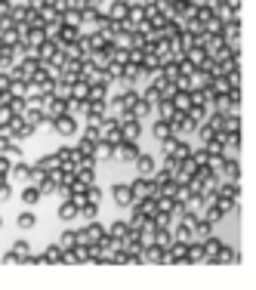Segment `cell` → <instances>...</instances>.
I'll use <instances>...</instances> for the list:
<instances>
[{"mask_svg": "<svg viewBox=\"0 0 256 290\" xmlns=\"http://www.w3.org/2000/svg\"><path fill=\"white\" fill-rule=\"evenodd\" d=\"M102 235H105V226L99 219H90L84 228H77V241H84V244H96Z\"/></svg>", "mask_w": 256, "mask_h": 290, "instance_id": "6", "label": "cell"}, {"mask_svg": "<svg viewBox=\"0 0 256 290\" xmlns=\"http://www.w3.org/2000/svg\"><path fill=\"white\" fill-rule=\"evenodd\" d=\"M56 216L62 219V223H74L77 219V204L68 198V201H59V210H56Z\"/></svg>", "mask_w": 256, "mask_h": 290, "instance_id": "12", "label": "cell"}, {"mask_svg": "<svg viewBox=\"0 0 256 290\" xmlns=\"http://www.w3.org/2000/svg\"><path fill=\"white\" fill-rule=\"evenodd\" d=\"M16 226H19L22 231H31L34 226H37V216H34V213H28V210H25V213H19V219H16Z\"/></svg>", "mask_w": 256, "mask_h": 290, "instance_id": "33", "label": "cell"}, {"mask_svg": "<svg viewBox=\"0 0 256 290\" xmlns=\"http://www.w3.org/2000/svg\"><path fill=\"white\" fill-rule=\"evenodd\" d=\"M111 201L118 204V207H133V192H130V185H124V182H118V185H111Z\"/></svg>", "mask_w": 256, "mask_h": 290, "instance_id": "7", "label": "cell"}, {"mask_svg": "<svg viewBox=\"0 0 256 290\" xmlns=\"http://www.w3.org/2000/svg\"><path fill=\"white\" fill-rule=\"evenodd\" d=\"M9 121H13V108H9L6 99H0V127H6Z\"/></svg>", "mask_w": 256, "mask_h": 290, "instance_id": "41", "label": "cell"}, {"mask_svg": "<svg viewBox=\"0 0 256 290\" xmlns=\"http://www.w3.org/2000/svg\"><path fill=\"white\" fill-rule=\"evenodd\" d=\"M74 40H80V28L77 25H59V34H56V43L59 46H65V43H74Z\"/></svg>", "mask_w": 256, "mask_h": 290, "instance_id": "10", "label": "cell"}, {"mask_svg": "<svg viewBox=\"0 0 256 290\" xmlns=\"http://www.w3.org/2000/svg\"><path fill=\"white\" fill-rule=\"evenodd\" d=\"M87 99L90 102H105L108 99V84H99V80H96V84H90L87 87Z\"/></svg>", "mask_w": 256, "mask_h": 290, "instance_id": "16", "label": "cell"}, {"mask_svg": "<svg viewBox=\"0 0 256 290\" xmlns=\"http://www.w3.org/2000/svg\"><path fill=\"white\" fill-rule=\"evenodd\" d=\"M13 257H16L19 262H25V259L31 257V244H28V241H16V244H13Z\"/></svg>", "mask_w": 256, "mask_h": 290, "instance_id": "32", "label": "cell"}, {"mask_svg": "<svg viewBox=\"0 0 256 290\" xmlns=\"http://www.w3.org/2000/svg\"><path fill=\"white\" fill-rule=\"evenodd\" d=\"M0 228H3V216H0Z\"/></svg>", "mask_w": 256, "mask_h": 290, "instance_id": "54", "label": "cell"}, {"mask_svg": "<svg viewBox=\"0 0 256 290\" xmlns=\"http://www.w3.org/2000/svg\"><path fill=\"white\" fill-rule=\"evenodd\" d=\"M155 114H158L160 121H170L173 114H176V108H173V102H170V99H160L158 105H155Z\"/></svg>", "mask_w": 256, "mask_h": 290, "instance_id": "29", "label": "cell"}, {"mask_svg": "<svg viewBox=\"0 0 256 290\" xmlns=\"http://www.w3.org/2000/svg\"><path fill=\"white\" fill-rule=\"evenodd\" d=\"M3 179H9V176H6V173H0V182H3Z\"/></svg>", "mask_w": 256, "mask_h": 290, "instance_id": "52", "label": "cell"}, {"mask_svg": "<svg viewBox=\"0 0 256 290\" xmlns=\"http://www.w3.org/2000/svg\"><path fill=\"white\" fill-rule=\"evenodd\" d=\"M189 155H192V145L185 142V139H179V142H176V152H173V158H179V161H182V158H189Z\"/></svg>", "mask_w": 256, "mask_h": 290, "instance_id": "44", "label": "cell"}, {"mask_svg": "<svg viewBox=\"0 0 256 290\" xmlns=\"http://www.w3.org/2000/svg\"><path fill=\"white\" fill-rule=\"evenodd\" d=\"M0 173H6V176H9V158H3V155H0Z\"/></svg>", "mask_w": 256, "mask_h": 290, "instance_id": "49", "label": "cell"}, {"mask_svg": "<svg viewBox=\"0 0 256 290\" xmlns=\"http://www.w3.org/2000/svg\"><path fill=\"white\" fill-rule=\"evenodd\" d=\"M56 155H59V167H62V170H77L80 155H77V148H74V145H62Z\"/></svg>", "mask_w": 256, "mask_h": 290, "instance_id": "8", "label": "cell"}, {"mask_svg": "<svg viewBox=\"0 0 256 290\" xmlns=\"http://www.w3.org/2000/svg\"><path fill=\"white\" fill-rule=\"evenodd\" d=\"M13 198V179H3L0 182V201H9Z\"/></svg>", "mask_w": 256, "mask_h": 290, "instance_id": "45", "label": "cell"}, {"mask_svg": "<svg viewBox=\"0 0 256 290\" xmlns=\"http://www.w3.org/2000/svg\"><path fill=\"white\" fill-rule=\"evenodd\" d=\"M22 121H25L28 127H34V130H37V127H43V121H46V114L40 111V108H25V111H22Z\"/></svg>", "mask_w": 256, "mask_h": 290, "instance_id": "14", "label": "cell"}, {"mask_svg": "<svg viewBox=\"0 0 256 290\" xmlns=\"http://www.w3.org/2000/svg\"><path fill=\"white\" fill-rule=\"evenodd\" d=\"M127 210H130V219H127V226H130V228H142V226L148 223V216L139 210L136 204H133V207H127Z\"/></svg>", "mask_w": 256, "mask_h": 290, "instance_id": "24", "label": "cell"}, {"mask_svg": "<svg viewBox=\"0 0 256 290\" xmlns=\"http://www.w3.org/2000/svg\"><path fill=\"white\" fill-rule=\"evenodd\" d=\"M34 167H37V170H43V173H53V170H59V155H56V152L43 155V158H40Z\"/></svg>", "mask_w": 256, "mask_h": 290, "instance_id": "22", "label": "cell"}, {"mask_svg": "<svg viewBox=\"0 0 256 290\" xmlns=\"http://www.w3.org/2000/svg\"><path fill=\"white\" fill-rule=\"evenodd\" d=\"M3 133H6L9 139H16V142H25V139H31L37 130H34V127H28L25 121H22V114H13V121L6 124V130H3Z\"/></svg>", "mask_w": 256, "mask_h": 290, "instance_id": "3", "label": "cell"}, {"mask_svg": "<svg viewBox=\"0 0 256 290\" xmlns=\"http://www.w3.org/2000/svg\"><path fill=\"white\" fill-rule=\"evenodd\" d=\"M170 102H173V108H176V111H189V108H192V96H189V90H176Z\"/></svg>", "mask_w": 256, "mask_h": 290, "instance_id": "20", "label": "cell"}, {"mask_svg": "<svg viewBox=\"0 0 256 290\" xmlns=\"http://www.w3.org/2000/svg\"><path fill=\"white\" fill-rule=\"evenodd\" d=\"M22 40H25L28 46H40V43L46 40V28H43V25H37V28H28L25 34H22Z\"/></svg>", "mask_w": 256, "mask_h": 290, "instance_id": "15", "label": "cell"}, {"mask_svg": "<svg viewBox=\"0 0 256 290\" xmlns=\"http://www.w3.org/2000/svg\"><path fill=\"white\" fill-rule=\"evenodd\" d=\"M170 130H173V136L185 139V136H192V133L197 130V121L192 118L189 111H176V114L170 118Z\"/></svg>", "mask_w": 256, "mask_h": 290, "instance_id": "1", "label": "cell"}, {"mask_svg": "<svg viewBox=\"0 0 256 290\" xmlns=\"http://www.w3.org/2000/svg\"><path fill=\"white\" fill-rule=\"evenodd\" d=\"M130 192H133V204L142 201V198H151V194H155V179L151 176H136L130 182Z\"/></svg>", "mask_w": 256, "mask_h": 290, "instance_id": "5", "label": "cell"}, {"mask_svg": "<svg viewBox=\"0 0 256 290\" xmlns=\"http://www.w3.org/2000/svg\"><path fill=\"white\" fill-rule=\"evenodd\" d=\"M25 6L28 9H40V6H46V0H25Z\"/></svg>", "mask_w": 256, "mask_h": 290, "instance_id": "48", "label": "cell"}, {"mask_svg": "<svg viewBox=\"0 0 256 290\" xmlns=\"http://www.w3.org/2000/svg\"><path fill=\"white\" fill-rule=\"evenodd\" d=\"M130 114H133V118H139V121H145V118H151V114H155V108H151L145 99H139L136 105L130 108Z\"/></svg>", "mask_w": 256, "mask_h": 290, "instance_id": "28", "label": "cell"}, {"mask_svg": "<svg viewBox=\"0 0 256 290\" xmlns=\"http://www.w3.org/2000/svg\"><path fill=\"white\" fill-rule=\"evenodd\" d=\"M151 136L158 139H167V136H173V130H170V121H160V118H155V124H151Z\"/></svg>", "mask_w": 256, "mask_h": 290, "instance_id": "23", "label": "cell"}, {"mask_svg": "<svg viewBox=\"0 0 256 290\" xmlns=\"http://www.w3.org/2000/svg\"><path fill=\"white\" fill-rule=\"evenodd\" d=\"M40 198H43L40 189L28 182V185H25V192H22V204H25V207H37V204H40Z\"/></svg>", "mask_w": 256, "mask_h": 290, "instance_id": "19", "label": "cell"}, {"mask_svg": "<svg viewBox=\"0 0 256 290\" xmlns=\"http://www.w3.org/2000/svg\"><path fill=\"white\" fill-rule=\"evenodd\" d=\"M40 259H43V262H50V265H56V262H62V247H59V244L46 247V253H43Z\"/></svg>", "mask_w": 256, "mask_h": 290, "instance_id": "35", "label": "cell"}, {"mask_svg": "<svg viewBox=\"0 0 256 290\" xmlns=\"http://www.w3.org/2000/svg\"><path fill=\"white\" fill-rule=\"evenodd\" d=\"M28 173H31V167H28L22 158L9 164V179H22V182H28Z\"/></svg>", "mask_w": 256, "mask_h": 290, "instance_id": "18", "label": "cell"}, {"mask_svg": "<svg viewBox=\"0 0 256 290\" xmlns=\"http://www.w3.org/2000/svg\"><path fill=\"white\" fill-rule=\"evenodd\" d=\"M68 3H74V0H68Z\"/></svg>", "mask_w": 256, "mask_h": 290, "instance_id": "55", "label": "cell"}, {"mask_svg": "<svg viewBox=\"0 0 256 290\" xmlns=\"http://www.w3.org/2000/svg\"><path fill=\"white\" fill-rule=\"evenodd\" d=\"M142 99L148 102V105H151V108H155V105H158V102H160V93H158V87H155V84H151L148 90H142Z\"/></svg>", "mask_w": 256, "mask_h": 290, "instance_id": "38", "label": "cell"}, {"mask_svg": "<svg viewBox=\"0 0 256 290\" xmlns=\"http://www.w3.org/2000/svg\"><path fill=\"white\" fill-rule=\"evenodd\" d=\"M173 238H176V241H185V244H189V241H194V231L189 228V226H182V223H173Z\"/></svg>", "mask_w": 256, "mask_h": 290, "instance_id": "27", "label": "cell"}, {"mask_svg": "<svg viewBox=\"0 0 256 290\" xmlns=\"http://www.w3.org/2000/svg\"><path fill=\"white\" fill-rule=\"evenodd\" d=\"M127 231H130L127 219H114V223H108V226H105V235H111V238H124Z\"/></svg>", "mask_w": 256, "mask_h": 290, "instance_id": "26", "label": "cell"}, {"mask_svg": "<svg viewBox=\"0 0 256 290\" xmlns=\"http://www.w3.org/2000/svg\"><path fill=\"white\" fill-rule=\"evenodd\" d=\"M87 6H93V9H102V6H105V0H87Z\"/></svg>", "mask_w": 256, "mask_h": 290, "instance_id": "50", "label": "cell"}, {"mask_svg": "<svg viewBox=\"0 0 256 290\" xmlns=\"http://www.w3.org/2000/svg\"><path fill=\"white\" fill-rule=\"evenodd\" d=\"M25 90H28V80H9V96H25Z\"/></svg>", "mask_w": 256, "mask_h": 290, "instance_id": "39", "label": "cell"}, {"mask_svg": "<svg viewBox=\"0 0 256 290\" xmlns=\"http://www.w3.org/2000/svg\"><path fill=\"white\" fill-rule=\"evenodd\" d=\"M170 241H173V231L170 228H155V241H151V244H158L160 250H167Z\"/></svg>", "mask_w": 256, "mask_h": 290, "instance_id": "30", "label": "cell"}, {"mask_svg": "<svg viewBox=\"0 0 256 290\" xmlns=\"http://www.w3.org/2000/svg\"><path fill=\"white\" fill-rule=\"evenodd\" d=\"M133 164H136V173H139V176H151V173L158 170L155 155H148V152H139V158L133 161Z\"/></svg>", "mask_w": 256, "mask_h": 290, "instance_id": "9", "label": "cell"}, {"mask_svg": "<svg viewBox=\"0 0 256 290\" xmlns=\"http://www.w3.org/2000/svg\"><path fill=\"white\" fill-rule=\"evenodd\" d=\"M139 142L136 139H121L118 145H114V161H124V164H133V161L139 158Z\"/></svg>", "mask_w": 256, "mask_h": 290, "instance_id": "4", "label": "cell"}, {"mask_svg": "<svg viewBox=\"0 0 256 290\" xmlns=\"http://www.w3.org/2000/svg\"><path fill=\"white\" fill-rule=\"evenodd\" d=\"M62 22H65V25H77L80 28V9L77 6H68L65 13H62Z\"/></svg>", "mask_w": 256, "mask_h": 290, "instance_id": "36", "label": "cell"}, {"mask_svg": "<svg viewBox=\"0 0 256 290\" xmlns=\"http://www.w3.org/2000/svg\"><path fill=\"white\" fill-rule=\"evenodd\" d=\"M74 176H77V182H84V185H90V182H96V170L77 167V170H74Z\"/></svg>", "mask_w": 256, "mask_h": 290, "instance_id": "37", "label": "cell"}, {"mask_svg": "<svg viewBox=\"0 0 256 290\" xmlns=\"http://www.w3.org/2000/svg\"><path fill=\"white\" fill-rule=\"evenodd\" d=\"M74 244H77V231H74V228H65L62 238H59V247H62V250H71Z\"/></svg>", "mask_w": 256, "mask_h": 290, "instance_id": "34", "label": "cell"}, {"mask_svg": "<svg viewBox=\"0 0 256 290\" xmlns=\"http://www.w3.org/2000/svg\"><path fill=\"white\" fill-rule=\"evenodd\" d=\"M127 13H130V3H114V0H111L105 16H108L111 22H124V19H127Z\"/></svg>", "mask_w": 256, "mask_h": 290, "instance_id": "21", "label": "cell"}, {"mask_svg": "<svg viewBox=\"0 0 256 290\" xmlns=\"http://www.w3.org/2000/svg\"><path fill=\"white\" fill-rule=\"evenodd\" d=\"M84 194H87V201H90V204H102V189H99V185H93V182H90Z\"/></svg>", "mask_w": 256, "mask_h": 290, "instance_id": "40", "label": "cell"}, {"mask_svg": "<svg viewBox=\"0 0 256 290\" xmlns=\"http://www.w3.org/2000/svg\"><path fill=\"white\" fill-rule=\"evenodd\" d=\"M130 62H133V65H142V62H145V50H136V46H130Z\"/></svg>", "mask_w": 256, "mask_h": 290, "instance_id": "46", "label": "cell"}, {"mask_svg": "<svg viewBox=\"0 0 256 290\" xmlns=\"http://www.w3.org/2000/svg\"><path fill=\"white\" fill-rule=\"evenodd\" d=\"M37 13H40V22H43V25H53V22H62V13H59V9H56V6L50 3V0H46V6H40Z\"/></svg>", "mask_w": 256, "mask_h": 290, "instance_id": "17", "label": "cell"}, {"mask_svg": "<svg viewBox=\"0 0 256 290\" xmlns=\"http://www.w3.org/2000/svg\"><path fill=\"white\" fill-rule=\"evenodd\" d=\"M93 158H96V161H114V145L105 142V139H96V145H93Z\"/></svg>", "mask_w": 256, "mask_h": 290, "instance_id": "11", "label": "cell"}, {"mask_svg": "<svg viewBox=\"0 0 256 290\" xmlns=\"http://www.w3.org/2000/svg\"><path fill=\"white\" fill-rule=\"evenodd\" d=\"M201 244H204V262H213L216 253H219V247H223V241H219L216 235H210V238H204Z\"/></svg>", "mask_w": 256, "mask_h": 290, "instance_id": "13", "label": "cell"}, {"mask_svg": "<svg viewBox=\"0 0 256 290\" xmlns=\"http://www.w3.org/2000/svg\"><path fill=\"white\" fill-rule=\"evenodd\" d=\"M185 262H204V244H201V241H189V253H185Z\"/></svg>", "mask_w": 256, "mask_h": 290, "instance_id": "25", "label": "cell"}, {"mask_svg": "<svg viewBox=\"0 0 256 290\" xmlns=\"http://www.w3.org/2000/svg\"><path fill=\"white\" fill-rule=\"evenodd\" d=\"M207 111H210V108H207V105H194V102H192V108H189V114H192V118H194L197 124H204V118H207Z\"/></svg>", "mask_w": 256, "mask_h": 290, "instance_id": "43", "label": "cell"}, {"mask_svg": "<svg viewBox=\"0 0 256 290\" xmlns=\"http://www.w3.org/2000/svg\"><path fill=\"white\" fill-rule=\"evenodd\" d=\"M25 16H28V6L25 3H13V6H9V22H13V25H22Z\"/></svg>", "mask_w": 256, "mask_h": 290, "instance_id": "31", "label": "cell"}, {"mask_svg": "<svg viewBox=\"0 0 256 290\" xmlns=\"http://www.w3.org/2000/svg\"><path fill=\"white\" fill-rule=\"evenodd\" d=\"M93 145H96V142H93V139H87V136H80L77 139V155H93Z\"/></svg>", "mask_w": 256, "mask_h": 290, "instance_id": "42", "label": "cell"}, {"mask_svg": "<svg viewBox=\"0 0 256 290\" xmlns=\"http://www.w3.org/2000/svg\"><path fill=\"white\" fill-rule=\"evenodd\" d=\"M80 136H87V139L96 142V139H99V127H84V133H80Z\"/></svg>", "mask_w": 256, "mask_h": 290, "instance_id": "47", "label": "cell"}, {"mask_svg": "<svg viewBox=\"0 0 256 290\" xmlns=\"http://www.w3.org/2000/svg\"><path fill=\"white\" fill-rule=\"evenodd\" d=\"M77 118H71V114H59V118H50V130L53 133H59V136H65V139H71V136H77Z\"/></svg>", "mask_w": 256, "mask_h": 290, "instance_id": "2", "label": "cell"}, {"mask_svg": "<svg viewBox=\"0 0 256 290\" xmlns=\"http://www.w3.org/2000/svg\"><path fill=\"white\" fill-rule=\"evenodd\" d=\"M130 3H151V0H130Z\"/></svg>", "mask_w": 256, "mask_h": 290, "instance_id": "51", "label": "cell"}, {"mask_svg": "<svg viewBox=\"0 0 256 290\" xmlns=\"http://www.w3.org/2000/svg\"><path fill=\"white\" fill-rule=\"evenodd\" d=\"M114 3H130V0H114Z\"/></svg>", "mask_w": 256, "mask_h": 290, "instance_id": "53", "label": "cell"}]
</instances>
